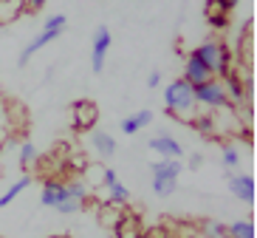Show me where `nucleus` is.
Returning a JSON list of instances; mask_svg holds the SVG:
<instances>
[{
    "mask_svg": "<svg viewBox=\"0 0 257 238\" xmlns=\"http://www.w3.org/2000/svg\"><path fill=\"white\" fill-rule=\"evenodd\" d=\"M220 162H223V168H226L229 173H232V170L240 168L243 156H240V150H237L234 145H226V147H223V153H220Z\"/></svg>",
    "mask_w": 257,
    "mask_h": 238,
    "instance_id": "nucleus-24",
    "label": "nucleus"
},
{
    "mask_svg": "<svg viewBox=\"0 0 257 238\" xmlns=\"http://www.w3.org/2000/svg\"><path fill=\"white\" fill-rule=\"evenodd\" d=\"M23 6L29 9V12H40V9L46 6V0H23Z\"/></svg>",
    "mask_w": 257,
    "mask_h": 238,
    "instance_id": "nucleus-32",
    "label": "nucleus"
},
{
    "mask_svg": "<svg viewBox=\"0 0 257 238\" xmlns=\"http://www.w3.org/2000/svg\"><path fill=\"white\" fill-rule=\"evenodd\" d=\"M220 83H223V94H226V105L240 108L243 102H246V97H249V80H243L237 71H232V74L223 77Z\"/></svg>",
    "mask_w": 257,
    "mask_h": 238,
    "instance_id": "nucleus-8",
    "label": "nucleus"
},
{
    "mask_svg": "<svg viewBox=\"0 0 257 238\" xmlns=\"http://www.w3.org/2000/svg\"><path fill=\"white\" fill-rule=\"evenodd\" d=\"M54 238H71V235H54Z\"/></svg>",
    "mask_w": 257,
    "mask_h": 238,
    "instance_id": "nucleus-35",
    "label": "nucleus"
},
{
    "mask_svg": "<svg viewBox=\"0 0 257 238\" xmlns=\"http://www.w3.org/2000/svg\"><path fill=\"white\" fill-rule=\"evenodd\" d=\"M192 54H195L198 60L204 62V68L212 71V77H229L232 74V65H234V57H232V48L226 46V43H220V40H206V43H201L198 48H192Z\"/></svg>",
    "mask_w": 257,
    "mask_h": 238,
    "instance_id": "nucleus-2",
    "label": "nucleus"
},
{
    "mask_svg": "<svg viewBox=\"0 0 257 238\" xmlns=\"http://www.w3.org/2000/svg\"><path fill=\"white\" fill-rule=\"evenodd\" d=\"M175 187H178V179H170V176H153V193L167 199V196H173Z\"/></svg>",
    "mask_w": 257,
    "mask_h": 238,
    "instance_id": "nucleus-21",
    "label": "nucleus"
},
{
    "mask_svg": "<svg viewBox=\"0 0 257 238\" xmlns=\"http://www.w3.org/2000/svg\"><path fill=\"white\" fill-rule=\"evenodd\" d=\"M65 199H74V201H79V204H85V201H88V185H85L82 179L65 182Z\"/></svg>",
    "mask_w": 257,
    "mask_h": 238,
    "instance_id": "nucleus-20",
    "label": "nucleus"
},
{
    "mask_svg": "<svg viewBox=\"0 0 257 238\" xmlns=\"http://www.w3.org/2000/svg\"><path fill=\"white\" fill-rule=\"evenodd\" d=\"M147 147H150L159 159H181L184 156V145L175 136H170V133H156V136L147 142Z\"/></svg>",
    "mask_w": 257,
    "mask_h": 238,
    "instance_id": "nucleus-9",
    "label": "nucleus"
},
{
    "mask_svg": "<svg viewBox=\"0 0 257 238\" xmlns=\"http://www.w3.org/2000/svg\"><path fill=\"white\" fill-rule=\"evenodd\" d=\"M209 3L215 9H220V12H226V15H229L232 9H237V3H240V0H209Z\"/></svg>",
    "mask_w": 257,
    "mask_h": 238,
    "instance_id": "nucleus-29",
    "label": "nucleus"
},
{
    "mask_svg": "<svg viewBox=\"0 0 257 238\" xmlns=\"http://www.w3.org/2000/svg\"><path fill=\"white\" fill-rule=\"evenodd\" d=\"M201 232H204V238H226V224L218 218H206L201 224Z\"/></svg>",
    "mask_w": 257,
    "mask_h": 238,
    "instance_id": "nucleus-25",
    "label": "nucleus"
},
{
    "mask_svg": "<svg viewBox=\"0 0 257 238\" xmlns=\"http://www.w3.org/2000/svg\"><path fill=\"white\" fill-rule=\"evenodd\" d=\"M153 122V111H133V114H127L124 119H121V133H127V136H136V133H142L147 125Z\"/></svg>",
    "mask_w": 257,
    "mask_h": 238,
    "instance_id": "nucleus-12",
    "label": "nucleus"
},
{
    "mask_svg": "<svg viewBox=\"0 0 257 238\" xmlns=\"http://www.w3.org/2000/svg\"><path fill=\"white\" fill-rule=\"evenodd\" d=\"M3 114H6V108H3V102H0V119H3Z\"/></svg>",
    "mask_w": 257,
    "mask_h": 238,
    "instance_id": "nucleus-34",
    "label": "nucleus"
},
{
    "mask_svg": "<svg viewBox=\"0 0 257 238\" xmlns=\"http://www.w3.org/2000/svg\"><path fill=\"white\" fill-rule=\"evenodd\" d=\"M29 185H31V176H29V173H23L20 179H15V182H12V185L6 187V190L0 193V210L9 207V204H12V201H15L17 196H20V193H23Z\"/></svg>",
    "mask_w": 257,
    "mask_h": 238,
    "instance_id": "nucleus-15",
    "label": "nucleus"
},
{
    "mask_svg": "<svg viewBox=\"0 0 257 238\" xmlns=\"http://www.w3.org/2000/svg\"><path fill=\"white\" fill-rule=\"evenodd\" d=\"M161 97H164V105L170 116H178L184 122H192L198 116V102H195V94H192V85L184 83V80L167 83Z\"/></svg>",
    "mask_w": 257,
    "mask_h": 238,
    "instance_id": "nucleus-1",
    "label": "nucleus"
},
{
    "mask_svg": "<svg viewBox=\"0 0 257 238\" xmlns=\"http://www.w3.org/2000/svg\"><path fill=\"white\" fill-rule=\"evenodd\" d=\"M96 218H99V224L102 227H110V230H116L121 224V218H124V210L119 207V204H102V207L96 210Z\"/></svg>",
    "mask_w": 257,
    "mask_h": 238,
    "instance_id": "nucleus-14",
    "label": "nucleus"
},
{
    "mask_svg": "<svg viewBox=\"0 0 257 238\" xmlns=\"http://www.w3.org/2000/svg\"><path fill=\"white\" fill-rule=\"evenodd\" d=\"M226 185L237 201H243V204H251L254 201V176L251 173H237V170H232L226 176Z\"/></svg>",
    "mask_w": 257,
    "mask_h": 238,
    "instance_id": "nucleus-7",
    "label": "nucleus"
},
{
    "mask_svg": "<svg viewBox=\"0 0 257 238\" xmlns=\"http://www.w3.org/2000/svg\"><path fill=\"white\" fill-rule=\"evenodd\" d=\"M91 145H93V150L99 153V159H110V156H116V139L110 136V133H105V131H93L91 133Z\"/></svg>",
    "mask_w": 257,
    "mask_h": 238,
    "instance_id": "nucleus-13",
    "label": "nucleus"
},
{
    "mask_svg": "<svg viewBox=\"0 0 257 238\" xmlns=\"http://www.w3.org/2000/svg\"><path fill=\"white\" fill-rule=\"evenodd\" d=\"M110 43H113V34H110V29L107 26H99L96 31H93V46H91V68L102 71L105 68V60H107V51H110Z\"/></svg>",
    "mask_w": 257,
    "mask_h": 238,
    "instance_id": "nucleus-5",
    "label": "nucleus"
},
{
    "mask_svg": "<svg viewBox=\"0 0 257 238\" xmlns=\"http://www.w3.org/2000/svg\"><path fill=\"white\" fill-rule=\"evenodd\" d=\"M201 162H204V159H201V156H192V159H189V168H201Z\"/></svg>",
    "mask_w": 257,
    "mask_h": 238,
    "instance_id": "nucleus-33",
    "label": "nucleus"
},
{
    "mask_svg": "<svg viewBox=\"0 0 257 238\" xmlns=\"http://www.w3.org/2000/svg\"><path fill=\"white\" fill-rule=\"evenodd\" d=\"M116 182H119V176H116L113 168H105V170H102V187H110V185H116Z\"/></svg>",
    "mask_w": 257,
    "mask_h": 238,
    "instance_id": "nucleus-30",
    "label": "nucleus"
},
{
    "mask_svg": "<svg viewBox=\"0 0 257 238\" xmlns=\"http://www.w3.org/2000/svg\"><path fill=\"white\" fill-rule=\"evenodd\" d=\"M192 128L206 139H212L215 133H218V125H215V116L212 114H198L195 119H192Z\"/></svg>",
    "mask_w": 257,
    "mask_h": 238,
    "instance_id": "nucleus-19",
    "label": "nucleus"
},
{
    "mask_svg": "<svg viewBox=\"0 0 257 238\" xmlns=\"http://www.w3.org/2000/svg\"><path fill=\"white\" fill-rule=\"evenodd\" d=\"M181 80L195 88V85H201V83H206V80H212V71H209V68H204V62H201V60L195 57V54L189 51L187 62H184V77H181Z\"/></svg>",
    "mask_w": 257,
    "mask_h": 238,
    "instance_id": "nucleus-11",
    "label": "nucleus"
},
{
    "mask_svg": "<svg viewBox=\"0 0 257 238\" xmlns=\"http://www.w3.org/2000/svg\"><path fill=\"white\" fill-rule=\"evenodd\" d=\"M150 170H153V176L178 179V176H181V170H184V165H181V159H156Z\"/></svg>",
    "mask_w": 257,
    "mask_h": 238,
    "instance_id": "nucleus-17",
    "label": "nucleus"
},
{
    "mask_svg": "<svg viewBox=\"0 0 257 238\" xmlns=\"http://www.w3.org/2000/svg\"><path fill=\"white\" fill-rule=\"evenodd\" d=\"M130 201V190L121 182H116V185L107 187V204H119V207H124Z\"/></svg>",
    "mask_w": 257,
    "mask_h": 238,
    "instance_id": "nucleus-23",
    "label": "nucleus"
},
{
    "mask_svg": "<svg viewBox=\"0 0 257 238\" xmlns=\"http://www.w3.org/2000/svg\"><path fill=\"white\" fill-rule=\"evenodd\" d=\"M37 145H31V142H23V145H20V156H17V159H20V168L23 170H29L31 165H34V162H37Z\"/></svg>",
    "mask_w": 257,
    "mask_h": 238,
    "instance_id": "nucleus-26",
    "label": "nucleus"
},
{
    "mask_svg": "<svg viewBox=\"0 0 257 238\" xmlns=\"http://www.w3.org/2000/svg\"><path fill=\"white\" fill-rule=\"evenodd\" d=\"M62 201H65V182H60V179H46L43 182V190H40V204L57 210Z\"/></svg>",
    "mask_w": 257,
    "mask_h": 238,
    "instance_id": "nucleus-10",
    "label": "nucleus"
},
{
    "mask_svg": "<svg viewBox=\"0 0 257 238\" xmlns=\"http://www.w3.org/2000/svg\"><path fill=\"white\" fill-rule=\"evenodd\" d=\"M206 20H209L212 29H220V31L229 29V15L226 12H220V9H215L209 0H206Z\"/></svg>",
    "mask_w": 257,
    "mask_h": 238,
    "instance_id": "nucleus-22",
    "label": "nucleus"
},
{
    "mask_svg": "<svg viewBox=\"0 0 257 238\" xmlns=\"http://www.w3.org/2000/svg\"><path fill=\"white\" fill-rule=\"evenodd\" d=\"M226 238H254V221L251 218H237L226 224Z\"/></svg>",
    "mask_w": 257,
    "mask_h": 238,
    "instance_id": "nucleus-18",
    "label": "nucleus"
},
{
    "mask_svg": "<svg viewBox=\"0 0 257 238\" xmlns=\"http://www.w3.org/2000/svg\"><path fill=\"white\" fill-rule=\"evenodd\" d=\"M195 94V102L198 108H209V111H220V108H226V94H223V83L218 77L206 80V83L195 85L192 88Z\"/></svg>",
    "mask_w": 257,
    "mask_h": 238,
    "instance_id": "nucleus-4",
    "label": "nucleus"
},
{
    "mask_svg": "<svg viewBox=\"0 0 257 238\" xmlns=\"http://www.w3.org/2000/svg\"><path fill=\"white\" fill-rule=\"evenodd\" d=\"M26 12L23 0H0V26H9L20 20V15Z\"/></svg>",
    "mask_w": 257,
    "mask_h": 238,
    "instance_id": "nucleus-16",
    "label": "nucleus"
},
{
    "mask_svg": "<svg viewBox=\"0 0 257 238\" xmlns=\"http://www.w3.org/2000/svg\"><path fill=\"white\" fill-rule=\"evenodd\" d=\"M65 26H68V17L65 15H54V17H48L46 23H43V29H40V34L31 43H26V48L20 51V65H26V62L34 57L37 51H43V48L48 46V43H54V40L60 37L62 31H65Z\"/></svg>",
    "mask_w": 257,
    "mask_h": 238,
    "instance_id": "nucleus-3",
    "label": "nucleus"
},
{
    "mask_svg": "<svg viewBox=\"0 0 257 238\" xmlns=\"http://www.w3.org/2000/svg\"><path fill=\"white\" fill-rule=\"evenodd\" d=\"M71 119H74L76 131H93V125L99 119V108L91 100H76L71 105Z\"/></svg>",
    "mask_w": 257,
    "mask_h": 238,
    "instance_id": "nucleus-6",
    "label": "nucleus"
},
{
    "mask_svg": "<svg viewBox=\"0 0 257 238\" xmlns=\"http://www.w3.org/2000/svg\"><path fill=\"white\" fill-rule=\"evenodd\" d=\"M147 88H161V71H150V77H147Z\"/></svg>",
    "mask_w": 257,
    "mask_h": 238,
    "instance_id": "nucleus-31",
    "label": "nucleus"
},
{
    "mask_svg": "<svg viewBox=\"0 0 257 238\" xmlns=\"http://www.w3.org/2000/svg\"><path fill=\"white\" fill-rule=\"evenodd\" d=\"M57 210H60L62 215H74V213H79V210H82V204H79V201H74V199H65Z\"/></svg>",
    "mask_w": 257,
    "mask_h": 238,
    "instance_id": "nucleus-28",
    "label": "nucleus"
},
{
    "mask_svg": "<svg viewBox=\"0 0 257 238\" xmlns=\"http://www.w3.org/2000/svg\"><path fill=\"white\" fill-rule=\"evenodd\" d=\"M102 170H105L102 165H91V168H85V176H88V179H82V182L88 187H91V185H102Z\"/></svg>",
    "mask_w": 257,
    "mask_h": 238,
    "instance_id": "nucleus-27",
    "label": "nucleus"
}]
</instances>
